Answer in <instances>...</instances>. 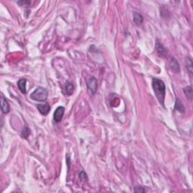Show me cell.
I'll return each instance as SVG.
<instances>
[{
  "label": "cell",
  "mask_w": 193,
  "mask_h": 193,
  "mask_svg": "<svg viewBox=\"0 0 193 193\" xmlns=\"http://www.w3.org/2000/svg\"><path fill=\"white\" fill-rule=\"evenodd\" d=\"M153 91L155 93L156 97L159 103L164 106V97H165V91L166 87L165 84L163 81L159 79H153Z\"/></svg>",
  "instance_id": "1"
},
{
  "label": "cell",
  "mask_w": 193,
  "mask_h": 193,
  "mask_svg": "<svg viewBox=\"0 0 193 193\" xmlns=\"http://www.w3.org/2000/svg\"><path fill=\"white\" fill-rule=\"evenodd\" d=\"M30 98L38 102H44L48 98V91L44 88L39 87L30 94Z\"/></svg>",
  "instance_id": "2"
},
{
  "label": "cell",
  "mask_w": 193,
  "mask_h": 193,
  "mask_svg": "<svg viewBox=\"0 0 193 193\" xmlns=\"http://www.w3.org/2000/svg\"><path fill=\"white\" fill-rule=\"evenodd\" d=\"M87 88L89 93L94 94L97 90V81L94 77H91L87 82Z\"/></svg>",
  "instance_id": "3"
},
{
  "label": "cell",
  "mask_w": 193,
  "mask_h": 193,
  "mask_svg": "<svg viewBox=\"0 0 193 193\" xmlns=\"http://www.w3.org/2000/svg\"><path fill=\"white\" fill-rule=\"evenodd\" d=\"M64 112H65V109H64V106H59L56 109L55 112L54 113V120L55 122L58 123V122H60L62 121Z\"/></svg>",
  "instance_id": "4"
},
{
  "label": "cell",
  "mask_w": 193,
  "mask_h": 193,
  "mask_svg": "<svg viewBox=\"0 0 193 193\" xmlns=\"http://www.w3.org/2000/svg\"><path fill=\"white\" fill-rule=\"evenodd\" d=\"M155 48L157 51L158 55L161 57H165L168 54V50L165 48V47L164 46L159 40L156 41V44H155Z\"/></svg>",
  "instance_id": "5"
},
{
  "label": "cell",
  "mask_w": 193,
  "mask_h": 193,
  "mask_svg": "<svg viewBox=\"0 0 193 193\" xmlns=\"http://www.w3.org/2000/svg\"><path fill=\"white\" fill-rule=\"evenodd\" d=\"M37 109H38V112L43 115H47L49 113V112L51 111V106L48 103L38 104Z\"/></svg>",
  "instance_id": "6"
},
{
  "label": "cell",
  "mask_w": 193,
  "mask_h": 193,
  "mask_svg": "<svg viewBox=\"0 0 193 193\" xmlns=\"http://www.w3.org/2000/svg\"><path fill=\"white\" fill-rule=\"evenodd\" d=\"M1 110L4 114H7L10 111V106L6 99H5L3 96L1 97Z\"/></svg>",
  "instance_id": "7"
},
{
  "label": "cell",
  "mask_w": 193,
  "mask_h": 193,
  "mask_svg": "<svg viewBox=\"0 0 193 193\" xmlns=\"http://www.w3.org/2000/svg\"><path fill=\"white\" fill-rule=\"evenodd\" d=\"M169 65H170V69H171L174 72H176V73H178V72H180V65H179L177 60H176L174 57H172Z\"/></svg>",
  "instance_id": "8"
},
{
  "label": "cell",
  "mask_w": 193,
  "mask_h": 193,
  "mask_svg": "<svg viewBox=\"0 0 193 193\" xmlns=\"http://www.w3.org/2000/svg\"><path fill=\"white\" fill-rule=\"evenodd\" d=\"M26 84H27V80L25 79H21L18 82H17V86L20 91H21V93L26 94L27 93V88H26Z\"/></svg>",
  "instance_id": "9"
},
{
  "label": "cell",
  "mask_w": 193,
  "mask_h": 193,
  "mask_svg": "<svg viewBox=\"0 0 193 193\" xmlns=\"http://www.w3.org/2000/svg\"><path fill=\"white\" fill-rule=\"evenodd\" d=\"M134 21L137 25H140L143 21V17L140 13L134 12Z\"/></svg>",
  "instance_id": "10"
},
{
  "label": "cell",
  "mask_w": 193,
  "mask_h": 193,
  "mask_svg": "<svg viewBox=\"0 0 193 193\" xmlns=\"http://www.w3.org/2000/svg\"><path fill=\"white\" fill-rule=\"evenodd\" d=\"M183 91H184L185 95L186 96V97L189 98L190 100H192V88L191 85L185 88Z\"/></svg>",
  "instance_id": "11"
},
{
  "label": "cell",
  "mask_w": 193,
  "mask_h": 193,
  "mask_svg": "<svg viewBox=\"0 0 193 193\" xmlns=\"http://www.w3.org/2000/svg\"><path fill=\"white\" fill-rule=\"evenodd\" d=\"M174 109H176V110L180 111V113H183L185 112L184 106H183V105L182 104L181 101L179 100L178 98H176V103H175V106H174Z\"/></svg>",
  "instance_id": "12"
},
{
  "label": "cell",
  "mask_w": 193,
  "mask_h": 193,
  "mask_svg": "<svg viewBox=\"0 0 193 193\" xmlns=\"http://www.w3.org/2000/svg\"><path fill=\"white\" fill-rule=\"evenodd\" d=\"M65 91H66V95H71L73 93L74 91V86L72 85V83L67 82L66 83V88H65Z\"/></svg>",
  "instance_id": "13"
},
{
  "label": "cell",
  "mask_w": 193,
  "mask_h": 193,
  "mask_svg": "<svg viewBox=\"0 0 193 193\" xmlns=\"http://www.w3.org/2000/svg\"><path fill=\"white\" fill-rule=\"evenodd\" d=\"M186 68L190 74H192V61L190 57H187L186 60Z\"/></svg>",
  "instance_id": "14"
},
{
  "label": "cell",
  "mask_w": 193,
  "mask_h": 193,
  "mask_svg": "<svg viewBox=\"0 0 193 193\" xmlns=\"http://www.w3.org/2000/svg\"><path fill=\"white\" fill-rule=\"evenodd\" d=\"M30 128L27 127V126H25L23 127V131H22L21 133V137L24 139H27L28 137L30 136Z\"/></svg>",
  "instance_id": "15"
},
{
  "label": "cell",
  "mask_w": 193,
  "mask_h": 193,
  "mask_svg": "<svg viewBox=\"0 0 193 193\" xmlns=\"http://www.w3.org/2000/svg\"><path fill=\"white\" fill-rule=\"evenodd\" d=\"M79 179H80V180L82 181V182H85V181L88 180L87 174H86L84 170H82V171L79 173Z\"/></svg>",
  "instance_id": "16"
},
{
  "label": "cell",
  "mask_w": 193,
  "mask_h": 193,
  "mask_svg": "<svg viewBox=\"0 0 193 193\" xmlns=\"http://www.w3.org/2000/svg\"><path fill=\"white\" fill-rule=\"evenodd\" d=\"M134 191L135 192H146V189H145L143 187L137 186L134 188Z\"/></svg>",
  "instance_id": "17"
},
{
  "label": "cell",
  "mask_w": 193,
  "mask_h": 193,
  "mask_svg": "<svg viewBox=\"0 0 193 193\" xmlns=\"http://www.w3.org/2000/svg\"><path fill=\"white\" fill-rule=\"evenodd\" d=\"M17 4L19 5H29L30 4V1H21V2H17Z\"/></svg>",
  "instance_id": "18"
}]
</instances>
